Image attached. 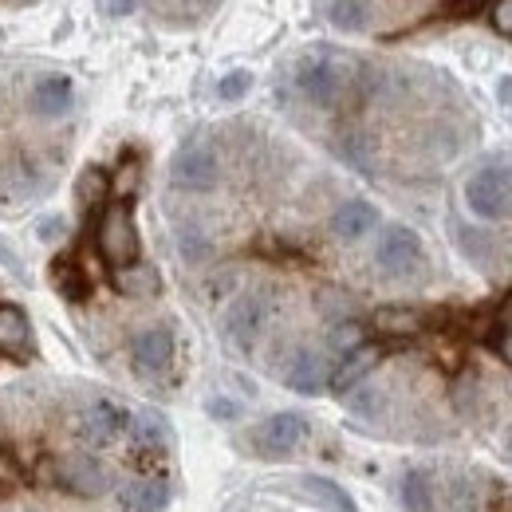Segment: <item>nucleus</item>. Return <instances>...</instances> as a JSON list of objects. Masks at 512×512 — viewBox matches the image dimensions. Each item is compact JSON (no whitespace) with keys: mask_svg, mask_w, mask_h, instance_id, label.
I'll return each mask as SVG.
<instances>
[{"mask_svg":"<svg viewBox=\"0 0 512 512\" xmlns=\"http://www.w3.org/2000/svg\"><path fill=\"white\" fill-rule=\"evenodd\" d=\"M363 79L359 60L339 48H312L296 60V91L316 107H339Z\"/></svg>","mask_w":512,"mask_h":512,"instance_id":"f257e3e1","label":"nucleus"},{"mask_svg":"<svg viewBox=\"0 0 512 512\" xmlns=\"http://www.w3.org/2000/svg\"><path fill=\"white\" fill-rule=\"evenodd\" d=\"M95 249L99 256L111 264V268H123L134 264L142 253V241H138V225H134V209L130 201H107L99 209V221H95Z\"/></svg>","mask_w":512,"mask_h":512,"instance_id":"f03ea898","label":"nucleus"},{"mask_svg":"<svg viewBox=\"0 0 512 512\" xmlns=\"http://www.w3.org/2000/svg\"><path fill=\"white\" fill-rule=\"evenodd\" d=\"M40 485H56L71 497H103L111 489V473L103 461L79 453V457H44L40 465Z\"/></svg>","mask_w":512,"mask_h":512,"instance_id":"7ed1b4c3","label":"nucleus"},{"mask_svg":"<svg viewBox=\"0 0 512 512\" xmlns=\"http://www.w3.org/2000/svg\"><path fill=\"white\" fill-rule=\"evenodd\" d=\"M465 205L481 221H509L512 217V170L485 166L465 182Z\"/></svg>","mask_w":512,"mask_h":512,"instance_id":"20e7f679","label":"nucleus"},{"mask_svg":"<svg viewBox=\"0 0 512 512\" xmlns=\"http://www.w3.org/2000/svg\"><path fill=\"white\" fill-rule=\"evenodd\" d=\"M130 430V414L115 402V398H95L79 410L75 418V438L91 449L115 446L123 434Z\"/></svg>","mask_w":512,"mask_h":512,"instance_id":"39448f33","label":"nucleus"},{"mask_svg":"<svg viewBox=\"0 0 512 512\" xmlns=\"http://www.w3.org/2000/svg\"><path fill=\"white\" fill-rule=\"evenodd\" d=\"M170 182H174L178 190H190V193L213 190V186L221 182L217 150H213L209 142H201V138H190V142L174 154V162H170Z\"/></svg>","mask_w":512,"mask_h":512,"instance_id":"423d86ee","label":"nucleus"},{"mask_svg":"<svg viewBox=\"0 0 512 512\" xmlns=\"http://www.w3.org/2000/svg\"><path fill=\"white\" fill-rule=\"evenodd\" d=\"M308 434H312V426H308L304 414H296V410H280V414L264 418V422L253 430V449L260 453V457H268V461H276V457H292L296 449L308 442Z\"/></svg>","mask_w":512,"mask_h":512,"instance_id":"0eeeda50","label":"nucleus"},{"mask_svg":"<svg viewBox=\"0 0 512 512\" xmlns=\"http://www.w3.org/2000/svg\"><path fill=\"white\" fill-rule=\"evenodd\" d=\"M422 237L410 229V225H390L383 229L379 245H375V264L383 268L386 276H410L422 268Z\"/></svg>","mask_w":512,"mask_h":512,"instance_id":"6e6552de","label":"nucleus"},{"mask_svg":"<svg viewBox=\"0 0 512 512\" xmlns=\"http://www.w3.org/2000/svg\"><path fill=\"white\" fill-rule=\"evenodd\" d=\"M268 316H272V304H268L264 292L241 296V300L229 308V316H225V339H229L237 351H249L256 339H260V331H264Z\"/></svg>","mask_w":512,"mask_h":512,"instance_id":"1a4fd4ad","label":"nucleus"},{"mask_svg":"<svg viewBox=\"0 0 512 512\" xmlns=\"http://www.w3.org/2000/svg\"><path fill=\"white\" fill-rule=\"evenodd\" d=\"M130 355H134V367L142 371V375H166L170 367H174V355H178V339H174V331L170 327H146V331H138L134 335V343H130Z\"/></svg>","mask_w":512,"mask_h":512,"instance_id":"9d476101","label":"nucleus"},{"mask_svg":"<svg viewBox=\"0 0 512 512\" xmlns=\"http://www.w3.org/2000/svg\"><path fill=\"white\" fill-rule=\"evenodd\" d=\"M28 107L36 119H64L67 111L75 107V87L67 75H44L36 79L32 95H28Z\"/></svg>","mask_w":512,"mask_h":512,"instance_id":"9b49d317","label":"nucleus"},{"mask_svg":"<svg viewBox=\"0 0 512 512\" xmlns=\"http://www.w3.org/2000/svg\"><path fill=\"white\" fill-rule=\"evenodd\" d=\"M383 363V347L379 343H363V347H355L351 355H343L339 359V367H331V390L335 394H347V390H355V386L363 383L375 367Z\"/></svg>","mask_w":512,"mask_h":512,"instance_id":"f8f14e48","label":"nucleus"},{"mask_svg":"<svg viewBox=\"0 0 512 512\" xmlns=\"http://www.w3.org/2000/svg\"><path fill=\"white\" fill-rule=\"evenodd\" d=\"M284 383L292 386L296 394H320L331 383V363L323 359L320 351H296V359L284 371Z\"/></svg>","mask_w":512,"mask_h":512,"instance_id":"ddd939ff","label":"nucleus"},{"mask_svg":"<svg viewBox=\"0 0 512 512\" xmlns=\"http://www.w3.org/2000/svg\"><path fill=\"white\" fill-rule=\"evenodd\" d=\"M170 481L166 477H134L123 485L119 493V505L123 512H162L170 505Z\"/></svg>","mask_w":512,"mask_h":512,"instance_id":"4468645a","label":"nucleus"},{"mask_svg":"<svg viewBox=\"0 0 512 512\" xmlns=\"http://www.w3.org/2000/svg\"><path fill=\"white\" fill-rule=\"evenodd\" d=\"M111 284H115V292L127 296V300H150V296L162 292V276H158V268L146 264V260L111 268Z\"/></svg>","mask_w":512,"mask_h":512,"instance_id":"2eb2a0df","label":"nucleus"},{"mask_svg":"<svg viewBox=\"0 0 512 512\" xmlns=\"http://www.w3.org/2000/svg\"><path fill=\"white\" fill-rule=\"evenodd\" d=\"M379 225V209L371 201H343L335 213H331V233L339 241H359L367 237L371 229Z\"/></svg>","mask_w":512,"mask_h":512,"instance_id":"dca6fc26","label":"nucleus"},{"mask_svg":"<svg viewBox=\"0 0 512 512\" xmlns=\"http://www.w3.org/2000/svg\"><path fill=\"white\" fill-rule=\"evenodd\" d=\"M371 327L383 335V339H410V335H422L426 316L418 308H406V304H386L371 316Z\"/></svg>","mask_w":512,"mask_h":512,"instance_id":"f3484780","label":"nucleus"},{"mask_svg":"<svg viewBox=\"0 0 512 512\" xmlns=\"http://www.w3.org/2000/svg\"><path fill=\"white\" fill-rule=\"evenodd\" d=\"M0 351L4 355H32V323L16 304H0Z\"/></svg>","mask_w":512,"mask_h":512,"instance_id":"a211bd4d","label":"nucleus"},{"mask_svg":"<svg viewBox=\"0 0 512 512\" xmlns=\"http://www.w3.org/2000/svg\"><path fill=\"white\" fill-rule=\"evenodd\" d=\"M398 505H402V512H434V505H438L434 477H430L426 469H410V473H402Z\"/></svg>","mask_w":512,"mask_h":512,"instance_id":"6ab92c4d","label":"nucleus"},{"mask_svg":"<svg viewBox=\"0 0 512 512\" xmlns=\"http://www.w3.org/2000/svg\"><path fill=\"white\" fill-rule=\"evenodd\" d=\"M130 434H134V446L138 449L162 453V449L170 446V422H166V414H158V410H138V414L130 418Z\"/></svg>","mask_w":512,"mask_h":512,"instance_id":"aec40b11","label":"nucleus"},{"mask_svg":"<svg viewBox=\"0 0 512 512\" xmlns=\"http://www.w3.org/2000/svg\"><path fill=\"white\" fill-rule=\"evenodd\" d=\"M75 201H79V209H87V213L103 209V205L111 201V174L99 170V166L79 170V178H75Z\"/></svg>","mask_w":512,"mask_h":512,"instance_id":"412c9836","label":"nucleus"},{"mask_svg":"<svg viewBox=\"0 0 512 512\" xmlns=\"http://www.w3.org/2000/svg\"><path fill=\"white\" fill-rule=\"evenodd\" d=\"M300 489H304L308 501H316V505L327 512H359L355 501H351V493H343V489H339L335 481H327V477H304Z\"/></svg>","mask_w":512,"mask_h":512,"instance_id":"4be33fe9","label":"nucleus"},{"mask_svg":"<svg viewBox=\"0 0 512 512\" xmlns=\"http://www.w3.org/2000/svg\"><path fill=\"white\" fill-rule=\"evenodd\" d=\"M327 20L339 32H363L371 24V4L367 0H331L327 4Z\"/></svg>","mask_w":512,"mask_h":512,"instance_id":"5701e85b","label":"nucleus"},{"mask_svg":"<svg viewBox=\"0 0 512 512\" xmlns=\"http://www.w3.org/2000/svg\"><path fill=\"white\" fill-rule=\"evenodd\" d=\"M331 351H339V355H351L355 347H363L367 339H363V323L359 320H339L331 327Z\"/></svg>","mask_w":512,"mask_h":512,"instance_id":"b1692460","label":"nucleus"},{"mask_svg":"<svg viewBox=\"0 0 512 512\" xmlns=\"http://www.w3.org/2000/svg\"><path fill=\"white\" fill-rule=\"evenodd\" d=\"M178 249H182V256H186L190 264H197V260H205V256L213 253L209 237H205L201 229H193V225H186V229H178Z\"/></svg>","mask_w":512,"mask_h":512,"instance_id":"393cba45","label":"nucleus"},{"mask_svg":"<svg viewBox=\"0 0 512 512\" xmlns=\"http://www.w3.org/2000/svg\"><path fill=\"white\" fill-rule=\"evenodd\" d=\"M138 178H142V166H138V158H127L115 174H111V193H119V201H127L130 193L138 190Z\"/></svg>","mask_w":512,"mask_h":512,"instance_id":"a878e982","label":"nucleus"},{"mask_svg":"<svg viewBox=\"0 0 512 512\" xmlns=\"http://www.w3.org/2000/svg\"><path fill=\"white\" fill-rule=\"evenodd\" d=\"M249 87H253V75H249V71H229V75L217 83V99L237 103V99H245V95H249Z\"/></svg>","mask_w":512,"mask_h":512,"instance_id":"bb28decb","label":"nucleus"},{"mask_svg":"<svg viewBox=\"0 0 512 512\" xmlns=\"http://www.w3.org/2000/svg\"><path fill=\"white\" fill-rule=\"evenodd\" d=\"M56 284H60V292H64L67 300H83V296H87L83 276H79V272L71 276V260H56Z\"/></svg>","mask_w":512,"mask_h":512,"instance_id":"cd10ccee","label":"nucleus"},{"mask_svg":"<svg viewBox=\"0 0 512 512\" xmlns=\"http://www.w3.org/2000/svg\"><path fill=\"white\" fill-rule=\"evenodd\" d=\"M489 24H493L497 36L512 40V0H493L489 4Z\"/></svg>","mask_w":512,"mask_h":512,"instance_id":"c85d7f7f","label":"nucleus"},{"mask_svg":"<svg viewBox=\"0 0 512 512\" xmlns=\"http://www.w3.org/2000/svg\"><path fill=\"white\" fill-rule=\"evenodd\" d=\"M16 485H20V469H16L12 453H4V449H0V501H4Z\"/></svg>","mask_w":512,"mask_h":512,"instance_id":"c756f323","label":"nucleus"},{"mask_svg":"<svg viewBox=\"0 0 512 512\" xmlns=\"http://www.w3.org/2000/svg\"><path fill=\"white\" fill-rule=\"evenodd\" d=\"M205 410H209L213 418H237V414H241V406H237V402H229V398H221V394H217V398H209V402H205Z\"/></svg>","mask_w":512,"mask_h":512,"instance_id":"7c9ffc66","label":"nucleus"},{"mask_svg":"<svg viewBox=\"0 0 512 512\" xmlns=\"http://www.w3.org/2000/svg\"><path fill=\"white\" fill-rule=\"evenodd\" d=\"M95 4H99L107 16H130V12H134L142 0H95Z\"/></svg>","mask_w":512,"mask_h":512,"instance_id":"2f4dec72","label":"nucleus"},{"mask_svg":"<svg viewBox=\"0 0 512 512\" xmlns=\"http://www.w3.org/2000/svg\"><path fill=\"white\" fill-rule=\"evenodd\" d=\"M36 233H40V241H56V237H64V217H48V221H40Z\"/></svg>","mask_w":512,"mask_h":512,"instance_id":"473e14b6","label":"nucleus"},{"mask_svg":"<svg viewBox=\"0 0 512 512\" xmlns=\"http://www.w3.org/2000/svg\"><path fill=\"white\" fill-rule=\"evenodd\" d=\"M497 355H501V359L512 367V331H505V335L497 339Z\"/></svg>","mask_w":512,"mask_h":512,"instance_id":"72a5a7b5","label":"nucleus"},{"mask_svg":"<svg viewBox=\"0 0 512 512\" xmlns=\"http://www.w3.org/2000/svg\"><path fill=\"white\" fill-rule=\"evenodd\" d=\"M497 95H501V103H505V107H512V75H505V79H501Z\"/></svg>","mask_w":512,"mask_h":512,"instance_id":"f704fd0d","label":"nucleus"},{"mask_svg":"<svg viewBox=\"0 0 512 512\" xmlns=\"http://www.w3.org/2000/svg\"><path fill=\"white\" fill-rule=\"evenodd\" d=\"M497 320H501V327H505V331H512V296L501 304V316H497Z\"/></svg>","mask_w":512,"mask_h":512,"instance_id":"c9c22d12","label":"nucleus"},{"mask_svg":"<svg viewBox=\"0 0 512 512\" xmlns=\"http://www.w3.org/2000/svg\"><path fill=\"white\" fill-rule=\"evenodd\" d=\"M505 453H509V457H512V430H509V434H505Z\"/></svg>","mask_w":512,"mask_h":512,"instance_id":"e433bc0d","label":"nucleus"},{"mask_svg":"<svg viewBox=\"0 0 512 512\" xmlns=\"http://www.w3.org/2000/svg\"><path fill=\"white\" fill-rule=\"evenodd\" d=\"M8 4H36V0H8Z\"/></svg>","mask_w":512,"mask_h":512,"instance_id":"4c0bfd02","label":"nucleus"},{"mask_svg":"<svg viewBox=\"0 0 512 512\" xmlns=\"http://www.w3.org/2000/svg\"><path fill=\"white\" fill-rule=\"evenodd\" d=\"M0 449H4V426H0Z\"/></svg>","mask_w":512,"mask_h":512,"instance_id":"58836bf2","label":"nucleus"}]
</instances>
